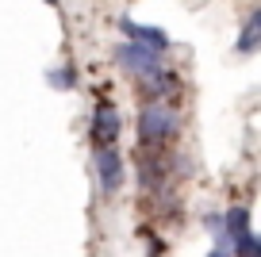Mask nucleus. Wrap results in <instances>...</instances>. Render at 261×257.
I'll return each mask as SVG.
<instances>
[{"instance_id": "1", "label": "nucleus", "mask_w": 261, "mask_h": 257, "mask_svg": "<svg viewBox=\"0 0 261 257\" xmlns=\"http://www.w3.org/2000/svg\"><path fill=\"white\" fill-rule=\"evenodd\" d=\"M180 135V115L169 104H146L139 112V142L146 146H165Z\"/></svg>"}, {"instance_id": "2", "label": "nucleus", "mask_w": 261, "mask_h": 257, "mask_svg": "<svg viewBox=\"0 0 261 257\" xmlns=\"http://www.w3.org/2000/svg\"><path fill=\"white\" fill-rule=\"evenodd\" d=\"M115 62L135 81H146V77H154V73H162V54L142 50V46H135V42H119V46H115Z\"/></svg>"}, {"instance_id": "3", "label": "nucleus", "mask_w": 261, "mask_h": 257, "mask_svg": "<svg viewBox=\"0 0 261 257\" xmlns=\"http://www.w3.org/2000/svg\"><path fill=\"white\" fill-rule=\"evenodd\" d=\"M92 173H96V185L104 196H115L123 188V158L115 146H100L92 153Z\"/></svg>"}, {"instance_id": "4", "label": "nucleus", "mask_w": 261, "mask_h": 257, "mask_svg": "<svg viewBox=\"0 0 261 257\" xmlns=\"http://www.w3.org/2000/svg\"><path fill=\"white\" fill-rule=\"evenodd\" d=\"M119 31L127 35V42H135V46H142V50H154V54H165V50L173 46L169 31H162V27H146V23H135L130 16L119 19Z\"/></svg>"}, {"instance_id": "5", "label": "nucleus", "mask_w": 261, "mask_h": 257, "mask_svg": "<svg viewBox=\"0 0 261 257\" xmlns=\"http://www.w3.org/2000/svg\"><path fill=\"white\" fill-rule=\"evenodd\" d=\"M119 131H123L119 108H115L112 100H100L96 112H92V142H96V150H100V146H115Z\"/></svg>"}, {"instance_id": "6", "label": "nucleus", "mask_w": 261, "mask_h": 257, "mask_svg": "<svg viewBox=\"0 0 261 257\" xmlns=\"http://www.w3.org/2000/svg\"><path fill=\"white\" fill-rule=\"evenodd\" d=\"M257 46H261V8H250V16H246V23H242V35H238L234 50L242 58H250V54H257Z\"/></svg>"}, {"instance_id": "7", "label": "nucleus", "mask_w": 261, "mask_h": 257, "mask_svg": "<svg viewBox=\"0 0 261 257\" xmlns=\"http://www.w3.org/2000/svg\"><path fill=\"white\" fill-rule=\"evenodd\" d=\"M223 234H227V242L250 234V208H227L223 211Z\"/></svg>"}, {"instance_id": "8", "label": "nucleus", "mask_w": 261, "mask_h": 257, "mask_svg": "<svg viewBox=\"0 0 261 257\" xmlns=\"http://www.w3.org/2000/svg\"><path fill=\"white\" fill-rule=\"evenodd\" d=\"M46 85L58 89V92L77 89V69H73V65H54V69H46Z\"/></svg>"}, {"instance_id": "9", "label": "nucleus", "mask_w": 261, "mask_h": 257, "mask_svg": "<svg viewBox=\"0 0 261 257\" xmlns=\"http://www.w3.org/2000/svg\"><path fill=\"white\" fill-rule=\"evenodd\" d=\"M230 257H261V242L253 238V230L230 242Z\"/></svg>"}, {"instance_id": "10", "label": "nucleus", "mask_w": 261, "mask_h": 257, "mask_svg": "<svg viewBox=\"0 0 261 257\" xmlns=\"http://www.w3.org/2000/svg\"><path fill=\"white\" fill-rule=\"evenodd\" d=\"M207 257H230V242H227V234H219L215 238V246H212V253Z\"/></svg>"}, {"instance_id": "11", "label": "nucleus", "mask_w": 261, "mask_h": 257, "mask_svg": "<svg viewBox=\"0 0 261 257\" xmlns=\"http://www.w3.org/2000/svg\"><path fill=\"white\" fill-rule=\"evenodd\" d=\"M204 226L219 238V234H223V215H215V211H212V215H204Z\"/></svg>"}, {"instance_id": "12", "label": "nucleus", "mask_w": 261, "mask_h": 257, "mask_svg": "<svg viewBox=\"0 0 261 257\" xmlns=\"http://www.w3.org/2000/svg\"><path fill=\"white\" fill-rule=\"evenodd\" d=\"M46 4H50V8H58V0H46Z\"/></svg>"}]
</instances>
